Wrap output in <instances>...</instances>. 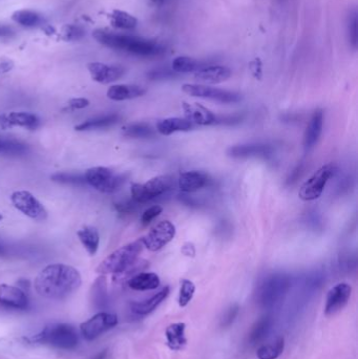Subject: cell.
Masks as SVG:
<instances>
[{
	"label": "cell",
	"mask_w": 358,
	"mask_h": 359,
	"mask_svg": "<svg viewBox=\"0 0 358 359\" xmlns=\"http://www.w3.org/2000/svg\"><path fill=\"white\" fill-rule=\"evenodd\" d=\"M169 294V287L166 286L165 288H163L157 294H154L148 299H145L143 301H138V303L132 304V310L133 312L138 315H147L154 311L163 301L166 299V297Z\"/></svg>",
	"instance_id": "obj_25"
},
{
	"label": "cell",
	"mask_w": 358,
	"mask_h": 359,
	"mask_svg": "<svg viewBox=\"0 0 358 359\" xmlns=\"http://www.w3.org/2000/svg\"><path fill=\"white\" fill-rule=\"evenodd\" d=\"M146 94V89L139 85L118 84L108 88L107 97L113 101H124L142 97Z\"/></svg>",
	"instance_id": "obj_22"
},
{
	"label": "cell",
	"mask_w": 358,
	"mask_h": 359,
	"mask_svg": "<svg viewBox=\"0 0 358 359\" xmlns=\"http://www.w3.org/2000/svg\"><path fill=\"white\" fill-rule=\"evenodd\" d=\"M352 288L347 283H339L335 285L329 292L325 300L324 313L327 316L334 315L343 310L351 297Z\"/></svg>",
	"instance_id": "obj_13"
},
{
	"label": "cell",
	"mask_w": 358,
	"mask_h": 359,
	"mask_svg": "<svg viewBox=\"0 0 358 359\" xmlns=\"http://www.w3.org/2000/svg\"><path fill=\"white\" fill-rule=\"evenodd\" d=\"M195 292V286L189 280H183L181 284L180 294H179V305L180 307H186L188 305Z\"/></svg>",
	"instance_id": "obj_39"
},
{
	"label": "cell",
	"mask_w": 358,
	"mask_h": 359,
	"mask_svg": "<svg viewBox=\"0 0 358 359\" xmlns=\"http://www.w3.org/2000/svg\"><path fill=\"white\" fill-rule=\"evenodd\" d=\"M357 11L356 9H353L351 12H350L349 16H348V39L350 45L352 46L353 50H356L357 48V43H358V34H357Z\"/></svg>",
	"instance_id": "obj_38"
},
{
	"label": "cell",
	"mask_w": 358,
	"mask_h": 359,
	"mask_svg": "<svg viewBox=\"0 0 358 359\" xmlns=\"http://www.w3.org/2000/svg\"><path fill=\"white\" fill-rule=\"evenodd\" d=\"M183 110L186 119L190 121L192 124L201 126L217 124V116L199 103L184 102Z\"/></svg>",
	"instance_id": "obj_17"
},
{
	"label": "cell",
	"mask_w": 358,
	"mask_h": 359,
	"mask_svg": "<svg viewBox=\"0 0 358 359\" xmlns=\"http://www.w3.org/2000/svg\"><path fill=\"white\" fill-rule=\"evenodd\" d=\"M336 166L327 164L317 169L307 181L300 186L298 197L303 201H314L319 199L327 186L329 180L335 175Z\"/></svg>",
	"instance_id": "obj_8"
},
{
	"label": "cell",
	"mask_w": 358,
	"mask_h": 359,
	"mask_svg": "<svg viewBox=\"0 0 358 359\" xmlns=\"http://www.w3.org/2000/svg\"><path fill=\"white\" fill-rule=\"evenodd\" d=\"M14 68V63L11 60H2L0 62V74L9 72Z\"/></svg>",
	"instance_id": "obj_47"
},
{
	"label": "cell",
	"mask_w": 358,
	"mask_h": 359,
	"mask_svg": "<svg viewBox=\"0 0 358 359\" xmlns=\"http://www.w3.org/2000/svg\"><path fill=\"white\" fill-rule=\"evenodd\" d=\"M93 37L104 46L140 57H159L166 52L164 46L153 40L119 34L107 30L98 29L94 31Z\"/></svg>",
	"instance_id": "obj_2"
},
{
	"label": "cell",
	"mask_w": 358,
	"mask_h": 359,
	"mask_svg": "<svg viewBox=\"0 0 358 359\" xmlns=\"http://www.w3.org/2000/svg\"><path fill=\"white\" fill-rule=\"evenodd\" d=\"M123 135L129 138H151L156 135V130L147 123H133L123 127Z\"/></svg>",
	"instance_id": "obj_34"
},
{
	"label": "cell",
	"mask_w": 358,
	"mask_h": 359,
	"mask_svg": "<svg viewBox=\"0 0 358 359\" xmlns=\"http://www.w3.org/2000/svg\"><path fill=\"white\" fill-rule=\"evenodd\" d=\"M78 238L89 255H95L99 248L100 236L95 227L85 226L77 232Z\"/></svg>",
	"instance_id": "obj_29"
},
{
	"label": "cell",
	"mask_w": 358,
	"mask_h": 359,
	"mask_svg": "<svg viewBox=\"0 0 358 359\" xmlns=\"http://www.w3.org/2000/svg\"><path fill=\"white\" fill-rule=\"evenodd\" d=\"M284 348V337H278L275 340L271 341L270 344L260 347L257 350L256 356L258 359H276L283 353Z\"/></svg>",
	"instance_id": "obj_33"
},
{
	"label": "cell",
	"mask_w": 358,
	"mask_h": 359,
	"mask_svg": "<svg viewBox=\"0 0 358 359\" xmlns=\"http://www.w3.org/2000/svg\"><path fill=\"white\" fill-rule=\"evenodd\" d=\"M29 150L28 145L15 140V139L0 138V156L17 157L26 154Z\"/></svg>",
	"instance_id": "obj_31"
},
{
	"label": "cell",
	"mask_w": 358,
	"mask_h": 359,
	"mask_svg": "<svg viewBox=\"0 0 358 359\" xmlns=\"http://www.w3.org/2000/svg\"><path fill=\"white\" fill-rule=\"evenodd\" d=\"M273 148L270 145L253 143L243 144L230 147L227 154L232 159H248V158H269L272 156Z\"/></svg>",
	"instance_id": "obj_15"
},
{
	"label": "cell",
	"mask_w": 358,
	"mask_h": 359,
	"mask_svg": "<svg viewBox=\"0 0 358 359\" xmlns=\"http://www.w3.org/2000/svg\"><path fill=\"white\" fill-rule=\"evenodd\" d=\"M163 211V208L159 205H154V206H151L150 208H148L147 210H145L143 212V215L141 216V223L146 226L150 224L154 218L158 217Z\"/></svg>",
	"instance_id": "obj_40"
},
{
	"label": "cell",
	"mask_w": 358,
	"mask_h": 359,
	"mask_svg": "<svg viewBox=\"0 0 358 359\" xmlns=\"http://www.w3.org/2000/svg\"><path fill=\"white\" fill-rule=\"evenodd\" d=\"M232 75L231 70L224 65H205L195 72L194 79L204 83L217 84L229 79Z\"/></svg>",
	"instance_id": "obj_18"
},
{
	"label": "cell",
	"mask_w": 358,
	"mask_h": 359,
	"mask_svg": "<svg viewBox=\"0 0 358 359\" xmlns=\"http://www.w3.org/2000/svg\"><path fill=\"white\" fill-rule=\"evenodd\" d=\"M2 218H3V216L1 214H0V221H2Z\"/></svg>",
	"instance_id": "obj_50"
},
{
	"label": "cell",
	"mask_w": 358,
	"mask_h": 359,
	"mask_svg": "<svg viewBox=\"0 0 358 359\" xmlns=\"http://www.w3.org/2000/svg\"><path fill=\"white\" fill-rule=\"evenodd\" d=\"M239 311H240V307L238 305L230 306V308L227 310L222 318V322H221L222 327L223 328L230 327V325L233 323L235 318H237Z\"/></svg>",
	"instance_id": "obj_41"
},
{
	"label": "cell",
	"mask_w": 358,
	"mask_h": 359,
	"mask_svg": "<svg viewBox=\"0 0 358 359\" xmlns=\"http://www.w3.org/2000/svg\"><path fill=\"white\" fill-rule=\"evenodd\" d=\"M0 305L17 310H26L29 298L20 288L7 284L0 285Z\"/></svg>",
	"instance_id": "obj_16"
},
{
	"label": "cell",
	"mask_w": 358,
	"mask_h": 359,
	"mask_svg": "<svg viewBox=\"0 0 358 359\" xmlns=\"http://www.w3.org/2000/svg\"><path fill=\"white\" fill-rule=\"evenodd\" d=\"M5 253V248L0 244V255H3Z\"/></svg>",
	"instance_id": "obj_49"
},
{
	"label": "cell",
	"mask_w": 358,
	"mask_h": 359,
	"mask_svg": "<svg viewBox=\"0 0 358 359\" xmlns=\"http://www.w3.org/2000/svg\"><path fill=\"white\" fill-rule=\"evenodd\" d=\"M136 204H138V203H136L133 200V202L128 201V202L116 204V207H117L118 211L122 212V214H130V212H133L134 210H136Z\"/></svg>",
	"instance_id": "obj_44"
},
{
	"label": "cell",
	"mask_w": 358,
	"mask_h": 359,
	"mask_svg": "<svg viewBox=\"0 0 358 359\" xmlns=\"http://www.w3.org/2000/svg\"><path fill=\"white\" fill-rule=\"evenodd\" d=\"M121 117L117 113H110V115H105L101 117H97L94 119H88L82 123L75 126L77 132H87V130H95L101 128H107L112 125L117 124L120 121Z\"/></svg>",
	"instance_id": "obj_28"
},
{
	"label": "cell",
	"mask_w": 358,
	"mask_h": 359,
	"mask_svg": "<svg viewBox=\"0 0 358 359\" xmlns=\"http://www.w3.org/2000/svg\"><path fill=\"white\" fill-rule=\"evenodd\" d=\"M87 69L92 79L98 83L108 84L123 77L125 70L120 65H108L101 62L88 63Z\"/></svg>",
	"instance_id": "obj_14"
},
{
	"label": "cell",
	"mask_w": 358,
	"mask_h": 359,
	"mask_svg": "<svg viewBox=\"0 0 358 359\" xmlns=\"http://www.w3.org/2000/svg\"><path fill=\"white\" fill-rule=\"evenodd\" d=\"M86 184L102 193H112L120 189L126 181V175H117L107 167L97 166L86 170L84 174Z\"/></svg>",
	"instance_id": "obj_7"
},
{
	"label": "cell",
	"mask_w": 358,
	"mask_h": 359,
	"mask_svg": "<svg viewBox=\"0 0 358 359\" xmlns=\"http://www.w3.org/2000/svg\"><path fill=\"white\" fill-rule=\"evenodd\" d=\"M53 182L61 185L70 186H84L86 185L85 177L82 174L77 173H56L51 176Z\"/></svg>",
	"instance_id": "obj_36"
},
{
	"label": "cell",
	"mask_w": 358,
	"mask_h": 359,
	"mask_svg": "<svg viewBox=\"0 0 358 359\" xmlns=\"http://www.w3.org/2000/svg\"><path fill=\"white\" fill-rule=\"evenodd\" d=\"M110 21L113 27L122 30H133L138 24L137 18L134 17L133 15L119 10H116L111 13Z\"/></svg>",
	"instance_id": "obj_35"
},
{
	"label": "cell",
	"mask_w": 358,
	"mask_h": 359,
	"mask_svg": "<svg viewBox=\"0 0 358 359\" xmlns=\"http://www.w3.org/2000/svg\"><path fill=\"white\" fill-rule=\"evenodd\" d=\"M193 127L190 121L182 118L163 119L157 124V130L163 136H170L177 132H189Z\"/></svg>",
	"instance_id": "obj_26"
},
{
	"label": "cell",
	"mask_w": 358,
	"mask_h": 359,
	"mask_svg": "<svg viewBox=\"0 0 358 359\" xmlns=\"http://www.w3.org/2000/svg\"><path fill=\"white\" fill-rule=\"evenodd\" d=\"M250 69L252 70V72H253L255 78H257V79L262 78V64H260V61L258 59H256L253 62H251Z\"/></svg>",
	"instance_id": "obj_45"
},
{
	"label": "cell",
	"mask_w": 358,
	"mask_h": 359,
	"mask_svg": "<svg viewBox=\"0 0 358 359\" xmlns=\"http://www.w3.org/2000/svg\"><path fill=\"white\" fill-rule=\"evenodd\" d=\"M118 316L108 312H99L80 325V332L86 340H94L103 333L113 329L118 324Z\"/></svg>",
	"instance_id": "obj_9"
},
{
	"label": "cell",
	"mask_w": 358,
	"mask_h": 359,
	"mask_svg": "<svg viewBox=\"0 0 358 359\" xmlns=\"http://www.w3.org/2000/svg\"><path fill=\"white\" fill-rule=\"evenodd\" d=\"M0 124L3 128L20 126L33 130L40 126V119L30 112H11L9 115L0 116Z\"/></svg>",
	"instance_id": "obj_19"
},
{
	"label": "cell",
	"mask_w": 358,
	"mask_h": 359,
	"mask_svg": "<svg viewBox=\"0 0 358 359\" xmlns=\"http://www.w3.org/2000/svg\"><path fill=\"white\" fill-rule=\"evenodd\" d=\"M175 72H176L170 71L168 69L160 68V69H156V70L150 71L147 74V76L151 80H163V79L174 78L175 77Z\"/></svg>",
	"instance_id": "obj_42"
},
{
	"label": "cell",
	"mask_w": 358,
	"mask_h": 359,
	"mask_svg": "<svg viewBox=\"0 0 358 359\" xmlns=\"http://www.w3.org/2000/svg\"><path fill=\"white\" fill-rule=\"evenodd\" d=\"M186 324L184 323H177L170 324L165 331L166 344L169 349L174 351L182 350L186 344L187 339L185 336Z\"/></svg>",
	"instance_id": "obj_27"
},
{
	"label": "cell",
	"mask_w": 358,
	"mask_h": 359,
	"mask_svg": "<svg viewBox=\"0 0 358 359\" xmlns=\"http://www.w3.org/2000/svg\"><path fill=\"white\" fill-rule=\"evenodd\" d=\"M28 340L50 345L62 350H71L78 346L79 334L71 324L57 323L45 327L41 332L28 338Z\"/></svg>",
	"instance_id": "obj_5"
},
{
	"label": "cell",
	"mask_w": 358,
	"mask_h": 359,
	"mask_svg": "<svg viewBox=\"0 0 358 359\" xmlns=\"http://www.w3.org/2000/svg\"><path fill=\"white\" fill-rule=\"evenodd\" d=\"M151 1H152L154 4L161 5V4H164V3L166 2V0H151Z\"/></svg>",
	"instance_id": "obj_48"
},
{
	"label": "cell",
	"mask_w": 358,
	"mask_h": 359,
	"mask_svg": "<svg viewBox=\"0 0 358 359\" xmlns=\"http://www.w3.org/2000/svg\"><path fill=\"white\" fill-rule=\"evenodd\" d=\"M88 105H89V100L85 99V98H74V99L69 100L67 110L74 111L78 109H82L87 108Z\"/></svg>",
	"instance_id": "obj_43"
},
{
	"label": "cell",
	"mask_w": 358,
	"mask_h": 359,
	"mask_svg": "<svg viewBox=\"0 0 358 359\" xmlns=\"http://www.w3.org/2000/svg\"><path fill=\"white\" fill-rule=\"evenodd\" d=\"M144 244L142 238L120 247L113 251L96 268L99 274H121L132 267L143 251Z\"/></svg>",
	"instance_id": "obj_3"
},
{
	"label": "cell",
	"mask_w": 358,
	"mask_h": 359,
	"mask_svg": "<svg viewBox=\"0 0 358 359\" xmlns=\"http://www.w3.org/2000/svg\"><path fill=\"white\" fill-rule=\"evenodd\" d=\"M205 63L202 62L198 59L192 58L189 56H179L177 58L173 60L172 63V69L176 72H182V74H186V72H197L203 67H205Z\"/></svg>",
	"instance_id": "obj_30"
},
{
	"label": "cell",
	"mask_w": 358,
	"mask_h": 359,
	"mask_svg": "<svg viewBox=\"0 0 358 359\" xmlns=\"http://www.w3.org/2000/svg\"><path fill=\"white\" fill-rule=\"evenodd\" d=\"M290 288L291 279L289 275L275 273L267 276L257 289V304L264 309H271L286 296Z\"/></svg>",
	"instance_id": "obj_4"
},
{
	"label": "cell",
	"mask_w": 358,
	"mask_h": 359,
	"mask_svg": "<svg viewBox=\"0 0 358 359\" xmlns=\"http://www.w3.org/2000/svg\"><path fill=\"white\" fill-rule=\"evenodd\" d=\"M176 236V227L169 221H163L154 226L152 229L143 236L144 247L156 252L172 242Z\"/></svg>",
	"instance_id": "obj_12"
},
{
	"label": "cell",
	"mask_w": 358,
	"mask_h": 359,
	"mask_svg": "<svg viewBox=\"0 0 358 359\" xmlns=\"http://www.w3.org/2000/svg\"><path fill=\"white\" fill-rule=\"evenodd\" d=\"M160 277L153 272H142L128 280V287L135 291H150L160 286Z\"/></svg>",
	"instance_id": "obj_24"
},
{
	"label": "cell",
	"mask_w": 358,
	"mask_h": 359,
	"mask_svg": "<svg viewBox=\"0 0 358 359\" xmlns=\"http://www.w3.org/2000/svg\"><path fill=\"white\" fill-rule=\"evenodd\" d=\"M322 126H323V111L321 109H317L311 116V119L309 121L304 135V147L306 150L312 149L316 145V143L319 142V139L322 132Z\"/></svg>",
	"instance_id": "obj_21"
},
{
	"label": "cell",
	"mask_w": 358,
	"mask_h": 359,
	"mask_svg": "<svg viewBox=\"0 0 358 359\" xmlns=\"http://www.w3.org/2000/svg\"><path fill=\"white\" fill-rule=\"evenodd\" d=\"M62 39L65 41H79L85 36V31L77 24H65L61 29Z\"/></svg>",
	"instance_id": "obj_37"
},
{
	"label": "cell",
	"mask_w": 358,
	"mask_h": 359,
	"mask_svg": "<svg viewBox=\"0 0 358 359\" xmlns=\"http://www.w3.org/2000/svg\"><path fill=\"white\" fill-rule=\"evenodd\" d=\"M174 179L170 176H158L145 184H133L130 188L133 200L138 204H144L156 200L174 188Z\"/></svg>",
	"instance_id": "obj_6"
},
{
	"label": "cell",
	"mask_w": 358,
	"mask_h": 359,
	"mask_svg": "<svg viewBox=\"0 0 358 359\" xmlns=\"http://www.w3.org/2000/svg\"><path fill=\"white\" fill-rule=\"evenodd\" d=\"M15 34V31L7 26H0V39L11 38Z\"/></svg>",
	"instance_id": "obj_46"
},
{
	"label": "cell",
	"mask_w": 358,
	"mask_h": 359,
	"mask_svg": "<svg viewBox=\"0 0 358 359\" xmlns=\"http://www.w3.org/2000/svg\"><path fill=\"white\" fill-rule=\"evenodd\" d=\"M273 318L270 315H264L253 324V327L248 334V345L257 346L260 342L264 341L266 337L269 335L272 330Z\"/></svg>",
	"instance_id": "obj_23"
},
{
	"label": "cell",
	"mask_w": 358,
	"mask_h": 359,
	"mask_svg": "<svg viewBox=\"0 0 358 359\" xmlns=\"http://www.w3.org/2000/svg\"><path fill=\"white\" fill-rule=\"evenodd\" d=\"M11 201L16 209L34 221L42 222L47 218L45 207L29 191L18 190L13 192Z\"/></svg>",
	"instance_id": "obj_10"
},
{
	"label": "cell",
	"mask_w": 358,
	"mask_h": 359,
	"mask_svg": "<svg viewBox=\"0 0 358 359\" xmlns=\"http://www.w3.org/2000/svg\"><path fill=\"white\" fill-rule=\"evenodd\" d=\"M12 19L16 23H18V24H20V26L26 27V28L38 27L43 21L41 15H39L38 13L30 11V10L16 11L12 15Z\"/></svg>",
	"instance_id": "obj_32"
},
{
	"label": "cell",
	"mask_w": 358,
	"mask_h": 359,
	"mask_svg": "<svg viewBox=\"0 0 358 359\" xmlns=\"http://www.w3.org/2000/svg\"><path fill=\"white\" fill-rule=\"evenodd\" d=\"M82 277L74 267L64 264H53L38 273L34 281V289L40 296L48 299H64L76 292Z\"/></svg>",
	"instance_id": "obj_1"
},
{
	"label": "cell",
	"mask_w": 358,
	"mask_h": 359,
	"mask_svg": "<svg viewBox=\"0 0 358 359\" xmlns=\"http://www.w3.org/2000/svg\"><path fill=\"white\" fill-rule=\"evenodd\" d=\"M183 92L192 97L203 98L221 103H238L242 100V95L235 92L227 91L215 87H210L203 84H184Z\"/></svg>",
	"instance_id": "obj_11"
},
{
	"label": "cell",
	"mask_w": 358,
	"mask_h": 359,
	"mask_svg": "<svg viewBox=\"0 0 358 359\" xmlns=\"http://www.w3.org/2000/svg\"><path fill=\"white\" fill-rule=\"evenodd\" d=\"M209 182L210 179L206 174L198 170H191L180 176L178 180V185L183 192L190 193L204 188Z\"/></svg>",
	"instance_id": "obj_20"
}]
</instances>
